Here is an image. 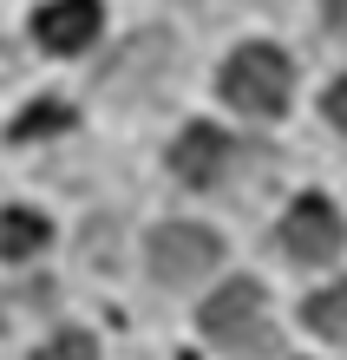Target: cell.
Wrapping results in <instances>:
<instances>
[{
    "label": "cell",
    "mask_w": 347,
    "mask_h": 360,
    "mask_svg": "<svg viewBox=\"0 0 347 360\" xmlns=\"http://www.w3.org/2000/svg\"><path fill=\"white\" fill-rule=\"evenodd\" d=\"M203 341L223 354H255L269 341V295L255 282H223L203 302Z\"/></svg>",
    "instance_id": "2"
},
{
    "label": "cell",
    "mask_w": 347,
    "mask_h": 360,
    "mask_svg": "<svg viewBox=\"0 0 347 360\" xmlns=\"http://www.w3.org/2000/svg\"><path fill=\"white\" fill-rule=\"evenodd\" d=\"M39 131H66V105H27V118L13 124V138H39Z\"/></svg>",
    "instance_id": "10"
},
{
    "label": "cell",
    "mask_w": 347,
    "mask_h": 360,
    "mask_svg": "<svg viewBox=\"0 0 347 360\" xmlns=\"http://www.w3.org/2000/svg\"><path fill=\"white\" fill-rule=\"evenodd\" d=\"M321 13H328V27L347 39V0H321Z\"/></svg>",
    "instance_id": "12"
},
{
    "label": "cell",
    "mask_w": 347,
    "mask_h": 360,
    "mask_svg": "<svg viewBox=\"0 0 347 360\" xmlns=\"http://www.w3.org/2000/svg\"><path fill=\"white\" fill-rule=\"evenodd\" d=\"M301 321H308L321 341H334V347H347V282H334V288H315L308 302H301Z\"/></svg>",
    "instance_id": "8"
},
{
    "label": "cell",
    "mask_w": 347,
    "mask_h": 360,
    "mask_svg": "<svg viewBox=\"0 0 347 360\" xmlns=\"http://www.w3.org/2000/svg\"><path fill=\"white\" fill-rule=\"evenodd\" d=\"M289 92H295V66L282 46H236L229 66H223V98L249 118H275L289 112Z\"/></svg>",
    "instance_id": "1"
},
{
    "label": "cell",
    "mask_w": 347,
    "mask_h": 360,
    "mask_svg": "<svg viewBox=\"0 0 347 360\" xmlns=\"http://www.w3.org/2000/svg\"><path fill=\"white\" fill-rule=\"evenodd\" d=\"M46 243H53V223L39 217V210H7V217H0V256H7V262L39 256Z\"/></svg>",
    "instance_id": "7"
},
{
    "label": "cell",
    "mask_w": 347,
    "mask_h": 360,
    "mask_svg": "<svg viewBox=\"0 0 347 360\" xmlns=\"http://www.w3.org/2000/svg\"><path fill=\"white\" fill-rule=\"evenodd\" d=\"M223 164H229V138L216 131V124H190V131L170 144V171L184 184H216Z\"/></svg>",
    "instance_id": "6"
},
{
    "label": "cell",
    "mask_w": 347,
    "mask_h": 360,
    "mask_svg": "<svg viewBox=\"0 0 347 360\" xmlns=\"http://www.w3.org/2000/svg\"><path fill=\"white\" fill-rule=\"evenodd\" d=\"M328 118L347 131V79H334V86H328Z\"/></svg>",
    "instance_id": "11"
},
{
    "label": "cell",
    "mask_w": 347,
    "mask_h": 360,
    "mask_svg": "<svg viewBox=\"0 0 347 360\" xmlns=\"http://www.w3.org/2000/svg\"><path fill=\"white\" fill-rule=\"evenodd\" d=\"M33 360H99V341H92L85 328H59L53 341H39Z\"/></svg>",
    "instance_id": "9"
},
{
    "label": "cell",
    "mask_w": 347,
    "mask_h": 360,
    "mask_svg": "<svg viewBox=\"0 0 347 360\" xmlns=\"http://www.w3.org/2000/svg\"><path fill=\"white\" fill-rule=\"evenodd\" d=\"M99 0H46V7L33 13V39L46 53H85L99 39Z\"/></svg>",
    "instance_id": "5"
},
{
    "label": "cell",
    "mask_w": 347,
    "mask_h": 360,
    "mask_svg": "<svg viewBox=\"0 0 347 360\" xmlns=\"http://www.w3.org/2000/svg\"><path fill=\"white\" fill-rule=\"evenodd\" d=\"M347 243V223L328 197H295L289 217H282V249H289L295 262H334Z\"/></svg>",
    "instance_id": "4"
},
{
    "label": "cell",
    "mask_w": 347,
    "mask_h": 360,
    "mask_svg": "<svg viewBox=\"0 0 347 360\" xmlns=\"http://www.w3.org/2000/svg\"><path fill=\"white\" fill-rule=\"evenodd\" d=\"M144 262H151V275H158L164 288H190V282H203V275L223 262V243H216V229H203V223H158L151 243H144Z\"/></svg>",
    "instance_id": "3"
}]
</instances>
